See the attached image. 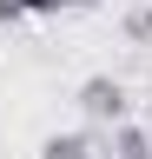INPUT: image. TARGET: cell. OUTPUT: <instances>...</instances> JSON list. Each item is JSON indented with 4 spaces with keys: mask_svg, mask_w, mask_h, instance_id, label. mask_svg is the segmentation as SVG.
I'll list each match as a JSON object with an SVG mask.
<instances>
[{
    "mask_svg": "<svg viewBox=\"0 0 152 159\" xmlns=\"http://www.w3.org/2000/svg\"><path fill=\"white\" fill-rule=\"evenodd\" d=\"M126 106H132V99H126V86H119L112 73L80 80V113L93 119V126H119V119H126Z\"/></svg>",
    "mask_w": 152,
    "mask_h": 159,
    "instance_id": "cell-1",
    "label": "cell"
},
{
    "mask_svg": "<svg viewBox=\"0 0 152 159\" xmlns=\"http://www.w3.org/2000/svg\"><path fill=\"white\" fill-rule=\"evenodd\" d=\"M112 159H152V126L119 119V126H112Z\"/></svg>",
    "mask_w": 152,
    "mask_h": 159,
    "instance_id": "cell-2",
    "label": "cell"
},
{
    "mask_svg": "<svg viewBox=\"0 0 152 159\" xmlns=\"http://www.w3.org/2000/svg\"><path fill=\"white\" fill-rule=\"evenodd\" d=\"M40 159H93V139L86 133H53L40 146Z\"/></svg>",
    "mask_w": 152,
    "mask_h": 159,
    "instance_id": "cell-3",
    "label": "cell"
},
{
    "mask_svg": "<svg viewBox=\"0 0 152 159\" xmlns=\"http://www.w3.org/2000/svg\"><path fill=\"white\" fill-rule=\"evenodd\" d=\"M126 40H139V47L152 40V7H132L126 13Z\"/></svg>",
    "mask_w": 152,
    "mask_h": 159,
    "instance_id": "cell-4",
    "label": "cell"
},
{
    "mask_svg": "<svg viewBox=\"0 0 152 159\" xmlns=\"http://www.w3.org/2000/svg\"><path fill=\"white\" fill-rule=\"evenodd\" d=\"M73 7H93V0H27V13H73Z\"/></svg>",
    "mask_w": 152,
    "mask_h": 159,
    "instance_id": "cell-5",
    "label": "cell"
},
{
    "mask_svg": "<svg viewBox=\"0 0 152 159\" xmlns=\"http://www.w3.org/2000/svg\"><path fill=\"white\" fill-rule=\"evenodd\" d=\"M13 20H27V0H0V27H13Z\"/></svg>",
    "mask_w": 152,
    "mask_h": 159,
    "instance_id": "cell-6",
    "label": "cell"
}]
</instances>
